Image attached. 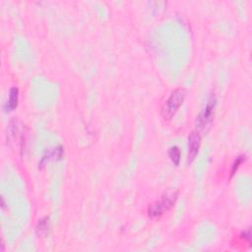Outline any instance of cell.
Instances as JSON below:
<instances>
[{
    "instance_id": "cell-1",
    "label": "cell",
    "mask_w": 252,
    "mask_h": 252,
    "mask_svg": "<svg viewBox=\"0 0 252 252\" xmlns=\"http://www.w3.org/2000/svg\"><path fill=\"white\" fill-rule=\"evenodd\" d=\"M186 91L183 88H178L170 94L161 109V113L164 119H170L176 113V111L183 103Z\"/></svg>"
},
{
    "instance_id": "cell-2",
    "label": "cell",
    "mask_w": 252,
    "mask_h": 252,
    "mask_svg": "<svg viewBox=\"0 0 252 252\" xmlns=\"http://www.w3.org/2000/svg\"><path fill=\"white\" fill-rule=\"evenodd\" d=\"M177 198V192H168L162 196L159 202L150 205L149 207V216L151 217H159L164 212L168 211L174 204Z\"/></svg>"
},
{
    "instance_id": "cell-3",
    "label": "cell",
    "mask_w": 252,
    "mask_h": 252,
    "mask_svg": "<svg viewBox=\"0 0 252 252\" xmlns=\"http://www.w3.org/2000/svg\"><path fill=\"white\" fill-rule=\"evenodd\" d=\"M215 106H216V98L212 96V97L207 101L205 108L203 109V111H202V112L200 113V115L198 116L197 123H198L199 127L204 128V127H206V126L212 121L213 116H214V109H215Z\"/></svg>"
},
{
    "instance_id": "cell-4",
    "label": "cell",
    "mask_w": 252,
    "mask_h": 252,
    "mask_svg": "<svg viewBox=\"0 0 252 252\" xmlns=\"http://www.w3.org/2000/svg\"><path fill=\"white\" fill-rule=\"evenodd\" d=\"M201 144V135L198 131H192L188 136V161L191 162L197 156Z\"/></svg>"
},
{
    "instance_id": "cell-5",
    "label": "cell",
    "mask_w": 252,
    "mask_h": 252,
    "mask_svg": "<svg viewBox=\"0 0 252 252\" xmlns=\"http://www.w3.org/2000/svg\"><path fill=\"white\" fill-rule=\"evenodd\" d=\"M18 99H19V91L16 87L12 88L9 92V98L6 103V109L7 110H13L18 105Z\"/></svg>"
},
{
    "instance_id": "cell-6",
    "label": "cell",
    "mask_w": 252,
    "mask_h": 252,
    "mask_svg": "<svg viewBox=\"0 0 252 252\" xmlns=\"http://www.w3.org/2000/svg\"><path fill=\"white\" fill-rule=\"evenodd\" d=\"M168 156L175 165H178L180 161V150L178 147L173 146L168 150Z\"/></svg>"
},
{
    "instance_id": "cell-7",
    "label": "cell",
    "mask_w": 252,
    "mask_h": 252,
    "mask_svg": "<svg viewBox=\"0 0 252 252\" xmlns=\"http://www.w3.org/2000/svg\"><path fill=\"white\" fill-rule=\"evenodd\" d=\"M244 160V158H243V157H239V158H236V160L233 162V164H232V168H231V174H233L236 170H237V168L239 167V165L242 163V161Z\"/></svg>"
}]
</instances>
